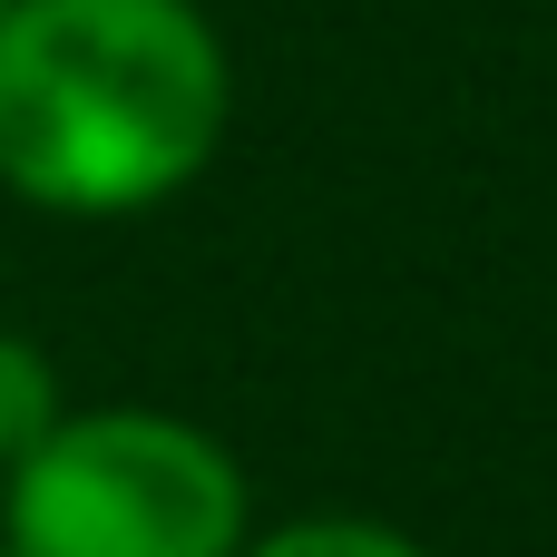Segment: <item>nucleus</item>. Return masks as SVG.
<instances>
[{"instance_id":"obj_5","label":"nucleus","mask_w":557,"mask_h":557,"mask_svg":"<svg viewBox=\"0 0 557 557\" xmlns=\"http://www.w3.org/2000/svg\"><path fill=\"white\" fill-rule=\"evenodd\" d=\"M0 10H10V0H0Z\"/></svg>"},{"instance_id":"obj_2","label":"nucleus","mask_w":557,"mask_h":557,"mask_svg":"<svg viewBox=\"0 0 557 557\" xmlns=\"http://www.w3.org/2000/svg\"><path fill=\"white\" fill-rule=\"evenodd\" d=\"M10 557H235L245 470L176 411H69L0 490Z\"/></svg>"},{"instance_id":"obj_4","label":"nucleus","mask_w":557,"mask_h":557,"mask_svg":"<svg viewBox=\"0 0 557 557\" xmlns=\"http://www.w3.org/2000/svg\"><path fill=\"white\" fill-rule=\"evenodd\" d=\"M235 557H431L421 539L382 529V519H294V529H264Z\"/></svg>"},{"instance_id":"obj_1","label":"nucleus","mask_w":557,"mask_h":557,"mask_svg":"<svg viewBox=\"0 0 557 557\" xmlns=\"http://www.w3.org/2000/svg\"><path fill=\"white\" fill-rule=\"evenodd\" d=\"M235 78L196 0H10L0 186L49 215H147L206 176Z\"/></svg>"},{"instance_id":"obj_3","label":"nucleus","mask_w":557,"mask_h":557,"mask_svg":"<svg viewBox=\"0 0 557 557\" xmlns=\"http://www.w3.org/2000/svg\"><path fill=\"white\" fill-rule=\"evenodd\" d=\"M59 421H69V401H59V362H49L29 333H0V480H10Z\"/></svg>"}]
</instances>
